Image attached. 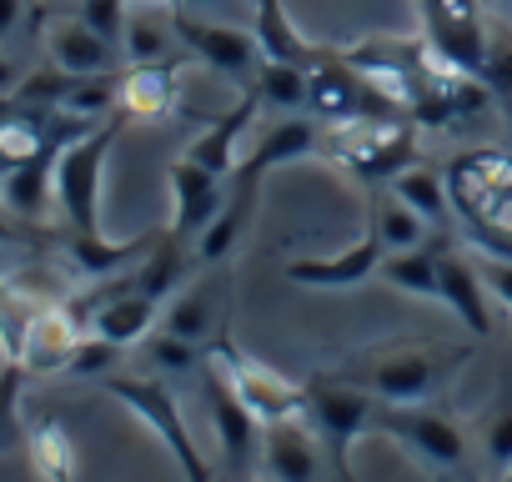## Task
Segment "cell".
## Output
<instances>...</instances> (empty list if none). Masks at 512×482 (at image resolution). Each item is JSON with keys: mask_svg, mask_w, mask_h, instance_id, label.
<instances>
[{"mask_svg": "<svg viewBox=\"0 0 512 482\" xmlns=\"http://www.w3.org/2000/svg\"><path fill=\"white\" fill-rule=\"evenodd\" d=\"M307 111L317 121H377V116H407L387 91H377L342 51H322V61L312 66V91H307Z\"/></svg>", "mask_w": 512, "mask_h": 482, "instance_id": "9c48e42d", "label": "cell"}, {"mask_svg": "<svg viewBox=\"0 0 512 482\" xmlns=\"http://www.w3.org/2000/svg\"><path fill=\"white\" fill-rule=\"evenodd\" d=\"M407 206H417L432 226H447V216H452V191H447V171H432V166H422V161H412V166H402L392 181H387Z\"/></svg>", "mask_w": 512, "mask_h": 482, "instance_id": "1f68e13d", "label": "cell"}, {"mask_svg": "<svg viewBox=\"0 0 512 482\" xmlns=\"http://www.w3.org/2000/svg\"><path fill=\"white\" fill-rule=\"evenodd\" d=\"M477 272L487 282V292L512 312V257H492V252H477Z\"/></svg>", "mask_w": 512, "mask_h": 482, "instance_id": "ab89813d", "label": "cell"}, {"mask_svg": "<svg viewBox=\"0 0 512 482\" xmlns=\"http://www.w3.org/2000/svg\"><path fill=\"white\" fill-rule=\"evenodd\" d=\"M176 6L181 0H131L126 26H121L126 66H171L186 51L181 46V26H176Z\"/></svg>", "mask_w": 512, "mask_h": 482, "instance_id": "2e32d148", "label": "cell"}, {"mask_svg": "<svg viewBox=\"0 0 512 482\" xmlns=\"http://www.w3.org/2000/svg\"><path fill=\"white\" fill-rule=\"evenodd\" d=\"M41 46H46V66H56L66 76H116L126 61L121 46L106 41L81 11H46Z\"/></svg>", "mask_w": 512, "mask_h": 482, "instance_id": "5bb4252c", "label": "cell"}, {"mask_svg": "<svg viewBox=\"0 0 512 482\" xmlns=\"http://www.w3.org/2000/svg\"><path fill=\"white\" fill-rule=\"evenodd\" d=\"M91 332L116 342V347H141L156 327H161V302L126 287V282H106L91 302Z\"/></svg>", "mask_w": 512, "mask_h": 482, "instance_id": "d6986e66", "label": "cell"}, {"mask_svg": "<svg viewBox=\"0 0 512 482\" xmlns=\"http://www.w3.org/2000/svg\"><path fill=\"white\" fill-rule=\"evenodd\" d=\"M121 352H126V347H116V342H106V337H96V332H86L66 372H71V377H101V382H106V377L116 372V362H121Z\"/></svg>", "mask_w": 512, "mask_h": 482, "instance_id": "d590c367", "label": "cell"}, {"mask_svg": "<svg viewBox=\"0 0 512 482\" xmlns=\"http://www.w3.org/2000/svg\"><path fill=\"white\" fill-rule=\"evenodd\" d=\"M216 362L226 367V377H231V387L241 392V402L262 417V422H287V417H302V402H307V382H292V377H282L277 367H267V362H256V357H246L231 337H221L216 347Z\"/></svg>", "mask_w": 512, "mask_h": 482, "instance_id": "4fadbf2b", "label": "cell"}, {"mask_svg": "<svg viewBox=\"0 0 512 482\" xmlns=\"http://www.w3.org/2000/svg\"><path fill=\"white\" fill-rule=\"evenodd\" d=\"M81 317L71 302H41L21 317V337H16V362L26 367V377H56L71 367L76 347H81Z\"/></svg>", "mask_w": 512, "mask_h": 482, "instance_id": "9a60e30c", "label": "cell"}, {"mask_svg": "<svg viewBox=\"0 0 512 482\" xmlns=\"http://www.w3.org/2000/svg\"><path fill=\"white\" fill-rule=\"evenodd\" d=\"M246 482H251V477H246Z\"/></svg>", "mask_w": 512, "mask_h": 482, "instance_id": "7dc6e473", "label": "cell"}, {"mask_svg": "<svg viewBox=\"0 0 512 482\" xmlns=\"http://www.w3.org/2000/svg\"><path fill=\"white\" fill-rule=\"evenodd\" d=\"M472 347L467 342H427V337H402V342H377L352 352L342 367H332L342 382L372 392L377 402H432L462 367Z\"/></svg>", "mask_w": 512, "mask_h": 482, "instance_id": "6da1fadb", "label": "cell"}, {"mask_svg": "<svg viewBox=\"0 0 512 482\" xmlns=\"http://www.w3.org/2000/svg\"><path fill=\"white\" fill-rule=\"evenodd\" d=\"M322 462H327V452L312 427H302L297 417L267 422V432H262V477L267 482H317Z\"/></svg>", "mask_w": 512, "mask_h": 482, "instance_id": "cb8c5ba5", "label": "cell"}, {"mask_svg": "<svg viewBox=\"0 0 512 482\" xmlns=\"http://www.w3.org/2000/svg\"><path fill=\"white\" fill-rule=\"evenodd\" d=\"M307 156H322V121L312 111H297V116H277L272 126H262V136L251 141V151L241 156L236 171L272 176L277 166H292Z\"/></svg>", "mask_w": 512, "mask_h": 482, "instance_id": "7402d4cb", "label": "cell"}, {"mask_svg": "<svg viewBox=\"0 0 512 482\" xmlns=\"http://www.w3.org/2000/svg\"><path fill=\"white\" fill-rule=\"evenodd\" d=\"M477 442H482V467H487V472H492V482H497V477L512 467V377L502 382L497 407L487 412V422H482Z\"/></svg>", "mask_w": 512, "mask_h": 482, "instance_id": "e575fe53", "label": "cell"}, {"mask_svg": "<svg viewBox=\"0 0 512 482\" xmlns=\"http://www.w3.org/2000/svg\"><path fill=\"white\" fill-rule=\"evenodd\" d=\"M201 392H206V407H211V427H216V442H221V462L226 472H236V482H246L256 467H262V417H256L241 392L231 387L226 367L216 362V352L206 357L201 367Z\"/></svg>", "mask_w": 512, "mask_h": 482, "instance_id": "ba28073f", "label": "cell"}, {"mask_svg": "<svg viewBox=\"0 0 512 482\" xmlns=\"http://www.w3.org/2000/svg\"><path fill=\"white\" fill-rule=\"evenodd\" d=\"M256 116H262V101H256V91L246 86L241 91V101L231 106V111H221L206 131H196L191 136V146L181 151V156H191L196 166H206V171H216V176H236V166H241V141H246V131L256 126Z\"/></svg>", "mask_w": 512, "mask_h": 482, "instance_id": "603a6c76", "label": "cell"}, {"mask_svg": "<svg viewBox=\"0 0 512 482\" xmlns=\"http://www.w3.org/2000/svg\"><path fill=\"white\" fill-rule=\"evenodd\" d=\"M487 282L477 272V257L447 247V241H437V302L452 307L462 317L467 332L477 337H492V302H487Z\"/></svg>", "mask_w": 512, "mask_h": 482, "instance_id": "ffe728a7", "label": "cell"}, {"mask_svg": "<svg viewBox=\"0 0 512 482\" xmlns=\"http://www.w3.org/2000/svg\"><path fill=\"white\" fill-rule=\"evenodd\" d=\"M121 126H126V116L116 111L56 151V211L66 216V226L76 236H101V176H106V156H111Z\"/></svg>", "mask_w": 512, "mask_h": 482, "instance_id": "277c9868", "label": "cell"}, {"mask_svg": "<svg viewBox=\"0 0 512 482\" xmlns=\"http://www.w3.org/2000/svg\"><path fill=\"white\" fill-rule=\"evenodd\" d=\"M377 407H382V402H377L372 392L342 382L337 372H322V377L307 382L302 417H307V427L317 432V442H322V452H327L337 482H352V442H357L362 432H372Z\"/></svg>", "mask_w": 512, "mask_h": 482, "instance_id": "5b68a950", "label": "cell"}, {"mask_svg": "<svg viewBox=\"0 0 512 482\" xmlns=\"http://www.w3.org/2000/svg\"><path fill=\"white\" fill-rule=\"evenodd\" d=\"M26 452H31V467H36L41 482H76V472H81L76 442H71V432L56 417H46V422H36L26 432Z\"/></svg>", "mask_w": 512, "mask_h": 482, "instance_id": "4dcf8cb0", "label": "cell"}, {"mask_svg": "<svg viewBox=\"0 0 512 482\" xmlns=\"http://www.w3.org/2000/svg\"><path fill=\"white\" fill-rule=\"evenodd\" d=\"M231 302H236V287L221 267H196V282L176 287L161 307V327L196 342V347H216L226 337V317H231Z\"/></svg>", "mask_w": 512, "mask_h": 482, "instance_id": "30bf717a", "label": "cell"}, {"mask_svg": "<svg viewBox=\"0 0 512 482\" xmlns=\"http://www.w3.org/2000/svg\"><path fill=\"white\" fill-rule=\"evenodd\" d=\"M36 6H41V11H76L81 0H36Z\"/></svg>", "mask_w": 512, "mask_h": 482, "instance_id": "7bdbcfd3", "label": "cell"}, {"mask_svg": "<svg viewBox=\"0 0 512 482\" xmlns=\"http://www.w3.org/2000/svg\"><path fill=\"white\" fill-rule=\"evenodd\" d=\"M262 111H277V116H297L307 111V91H312V66H292V61H272L262 56V71L251 81Z\"/></svg>", "mask_w": 512, "mask_h": 482, "instance_id": "f546056e", "label": "cell"}, {"mask_svg": "<svg viewBox=\"0 0 512 482\" xmlns=\"http://www.w3.org/2000/svg\"><path fill=\"white\" fill-rule=\"evenodd\" d=\"M106 392L126 412H136L166 442V452L176 457V467L186 472V482H211V462L196 452V437H191V427H186V417H181L176 392H171L166 377H156V372H111L106 377Z\"/></svg>", "mask_w": 512, "mask_h": 482, "instance_id": "8992f818", "label": "cell"}, {"mask_svg": "<svg viewBox=\"0 0 512 482\" xmlns=\"http://www.w3.org/2000/svg\"><path fill=\"white\" fill-rule=\"evenodd\" d=\"M176 26H181L186 56H196L211 76H221L241 91L256 81V71H262V41H256V31H236V26L191 16L186 6H176Z\"/></svg>", "mask_w": 512, "mask_h": 482, "instance_id": "8fae6325", "label": "cell"}, {"mask_svg": "<svg viewBox=\"0 0 512 482\" xmlns=\"http://www.w3.org/2000/svg\"><path fill=\"white\" fill-rule=\"evenodd\" d=\"M322 156L352 171L367 186L392 181L402 166L417 161L412 116H377V121H322Z\"/></svg>", "mask_w": 512, "mask_h": 482, "instance_id": "3957f363", "label": "cell"}, {"mask_svg": "<svg viewBox=\"0 0 512 482\" xmlns=\"http://www.w3.org/2000/svg\"><path fill=\"white\" fill-rule=\"evenodd\" d=\"M372 231H377V241L387 252H417V247H432V221L417 211V206H407L387 181L382 186H372Z\"/></svg>", "mask_w": 512, "mask_h": 482, "instance_id": "4316f807", "label": "cell"}, {"mask_svg": "<svg viewBox=\"0 0 512 482\" xmlns=\"http://www.w3.org/2000/svg\"><path fill=\"white\" fill-rule=\"evenodd\" d=\"M372 432L397 437L417 462H427L432 472H467L472 467V437L462 432V422L452 412H442L437 402H382Z\"/></svg>", "mask_w": 512, "mask_h": 482, "instance_id": "52a82bcc", "label": "cell"}, {"mask_svg": "<svg viewBox=\"0 0 512 482\" xmlns=\"http://www.w3.org/2000/svg\"><path fill=\"white\" fill-rule=\"evenodd\" d=\"M196 6H226V0H196Z\"/></svg>", "mask_w": 512, "mask_h": 482, "instance_id": "f6af8a7d", "label": "cell"}, {"mask_svg": "<svg viewBox=\"0 0 512 482\" xmlns=\"http://www.w3.org/2000/svg\"><path fill=\"white\" fill-rule=\"evenodd\" d=\"M497 482H512V467H507V472H502V477H497Z\"/></svg>", "mask_w": 512, "mask_h": 482, "instance_id": "bcb514c9", "label": "cell"}, {"mask_svg": "<svg viewBox=\"0 0 512 482\" xmlns=\"http://www.w3.org/2000/svg\"><path fill=\"white\" fill-rule=\"evenodd\" d=\"M256 41H262V56L272 61H292V66H317L327 46H312L302 41V31L287 21V6L282 0H256Z\"/></svg>", "mask_w": 512, "mask_h": 482, "instance_id": "83f0119b", "label": "cell"}, {"mask_svg": "<svg viewBox=\"0 0 512 482\" xmlns=\"http://www.w3.org/2000/svg\"><path fill=\"white\" fill-rule=\"evenodd\" d=\"M126 6H131V0H81L76 11H81V16H86V21H91V26H96V31H101L106 41H116V46H121Z\"/></svg>", "mask_w": 512, "mask_h": 482, "instance_id": "f35d334b", "label": "cell"}, {"mask_svg": "<svg viewBox=\"0 0 512 482\" xmlns=\"http://www.w3.org/2000/svg\"><path fill=\"white\" fill-rule=\"evenodd\" d=\"M31 6H36V0H0V46H6V41L26 26Z\"/></svg>", "mask_w": 512, "mask_h": 482, "instance_id": "b9f144b4", "label": "cell"}, {"mask_svg": "<svg viewBox=\"0 0 512 482\" xmlns=\"http://www.w3.org/2000/svg\"><path fill=\"white\" fill-rule=\"evenodd\" d=\"M46 116H51V111H21V116H0V166H21V161H36V156H46V151L66 146L71 136H81V131H66V136H56V131L46 126Z\"/></svg>", "mask_w": 512, "mask_h": 482, "instance_id": "f1b7e54d", "label": "cell"}, {"mask_svg": "<svg viewBox=\"0 0 512 482\" xmlns=\"http://www.w3.org/2000/svg\"><path fill=\"white\" fill-rule=\"evenodd\" d=\"M377 277L387 287L407 292V297L437 302V241H432V247H417V252H387V262H382Z\"/></svg>", "mask_w": 512, "mask_h": 482, "instance_id": "836d02e7", "label": "cell"}, {"mask_svg": "<svg viewBox=\"0 0 512 482\" xmlns=\"http://www.w3.org/2000/svg\"><path fill=\"white\" fill-rule=\"evenodd\" d=\"M141 357H146V372H156V377H201V367H206V347H196V342H186V337H176V332H166V327H156L146 342H141Z\"/></svg>", "mask_w": 512, "mask_h": 482, "instance_id": "d6a6232c", "label": "cell"}, {"mask_svg": "<svg viewBox=\"0 0 512 482\" xmlns=\"http://www.w3.org/2000/svg\"><path fill=\"white\" fill-rule=\"evenodd\" d=\"M422 11V41L457 71L467 76H482V61H487V46H492V31L482 21V6L477 0H417Z\"/></svg>", "mask_w": 512, "mask_h": 482, "instance_id": "7c38bea8", "label": "cell"}, {"mask_svg": "<svg viewBox=\"0 0 512 482\" xmlns=\"http://www.w3.org/2000/svg\"><path fill=\"white\" fill-rule=\"evenodd\" d=\"M482 86L512 106V36L507 31H492V46H487V61H482Z\"/></svg>", "mask_w": 512, "mask_h": 482, "instance_id": "8d00e7d4", "label": "cell"}, {"mask_svg": "<svg viewBox=\"0 0 512 482\" xmlns=\"http://www.w3.org/2000/svg\"><path fill=\"white\" fill-rule=\"evenodd\" d=\"M382 262H387V247L377 241V231L367 226V236L352 241V247L337 252V257H297V262H287V277H292L297 287L342 292V287H362V282H372V277L382 272Z\"/></svg>", "mask_w": 512, "mask_h": 482, "instance_id": "44dd1931", "label": "cell"}, {"mask_svg": "<svg viewBox=\"0 0 512 482\" xmlns=\"http://www.w3.org/2000/svg\"><path fill=\"white\" fill-rule=\"evenodd\" d=\"M432 482H467V472H432Z\"/></svg>", "mask_w": 512, "mask_h": 482, "instance_id": "ee69618b", "label": "cell"}, {"mask_svg": "<svg viewBox=\"0 0 512 482\" xmlns=\"http://www.w3.org/2000/svg\"><path fill=\"white\" fill-rule=\"evenodd\" d=\"M31 81V71H26V61L16 56V46L6 41L0 46V101H11V96H21V86Z\"/></svg>", "mask_w": 512, "mask_h": 482, "instance_id": "60d3db41", "label": "cell"}, {"mask_svg": "<svg viewBox=\"0 0 512 482\" xmlns=\"http://www.w3.org/2000/svg\"><path fill=\"white\" fill-rule=\"evenodd\" d=\"M21 377L26 367L11 357V367L0 372V447H11L21 437V422H16V397H21Z\"/></svg>", "mask_w": 512, "mask_h": 482, "instance_id": "74e56055", "label": "cell"}, {"mask_svg": "<svg viewBox=\"0 0 512 482\" xmlns=\"http://www.w3.org/2000/svg\"><path fill=\"white\" fill-rule=\"evenodd\" d=\"M452 211L472 226L477 252L512 257V156L472 151L447 166Z\"/></svg>", "mask_w": 512, "mask_h": 482, "instance_id": "7a4b0ae2", "label": "cell"}, {"mask_svg": "<svg viewBox=\"0 0 512 482\" xmlns=\"http://www.w3.org/2000/svg\"><path fill=\"white\" fill-rule=\"evenodd\" d=\"M56 151L21 161V166H0V211L26 221V226H41L51 216V206H56Z\"/></svg>", "mask_w": 512, "mask_h": 482, "instance_id": "d4e9b609", "label": "cell"}, {"mask_svg": "<svg viewBox=\"0 0 512 482\" xmlns=\"http://www.w3.org/2000/svg\"><path fill=\"white\" fill-rule=\"evenodd\" d=\"M262 181H267V176H251V171H236V176H231L221 211H216V216L206 221V231L191 241V262H196V267H226V257L236 252V241L246 236V226H251V216H256Z\"/></svg>", "mask_w": 512, "mask_h": 482, "instance_id": "e0dca14e", "label": "cell"}, {"mask_svg": "<svg viewBox=\"0 0 512 482\" xmlns=\"http://www.w3.org/2000/svg\"><path fill=\"white\" fill-rule=\"evenodd\" d=\"M166 181H171V236H181V241H196L201 231H206V221L221 211V201H226V176H216V171H206V166H196L191 156H176L171 161V171H166Z\"/></svg>", "mask_w": 512, "mask_h": 482, "instance_id": "ac0fdd59", "label": "cell"}, {"mask_svg": "<svg viewBox=\"0 0 512 482\" xmlns=\"http://www.w3.org/2000/svg\"><path fill=\"white\" fill-rule=\"evenodd\" d=\"M176 61L171 66H126L116 81L121 116L126 121H161L176 111Z\"/></svg>", "mask_w": 512, "mask_h": 482, "instance_id": "484cf974", "label": "cell"}]
</instances>
